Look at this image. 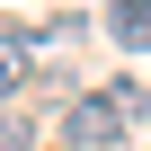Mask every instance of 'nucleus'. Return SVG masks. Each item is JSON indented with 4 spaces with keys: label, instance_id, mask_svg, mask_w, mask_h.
<instances>
[{
    "label": "nucleus",
    "instance_id": "obj_5",
    "mask_svg": "<svg viewBox=\"0 0 151 151\" xmlns=\"http://www.w3.org/2000/svg\"><path fill=\"white\" fill-rule=\"evenodd\" d=\"M0 151H27V124L18 116H0Z\"/></svg>",
    "mask_w": 151,
    "mask_h": 151
},
{
    "label": "nucleus",
    "instance_id": "obj_4",
    "mask_svg": "<svg viewBox=\"0 0 151 151\" xmlns=\"http://www.w3.org/2000/svg\"><path fill=\"white\" fill-rule=\"evenodd\" d=\"M107 98H116V107H124L133 124L151 116V80H142V71H124V80H107Z\"/></svg>",
    "mask_w": 151,
    "mask_h": 151
},
{
    "label": "nucleus",
    "instance_id": "obj_3",
    "mask_svg": "<svg viewBox=\"0 0 151 151\" xmlns=\"http://www.w3.org/2000/svg\"><path fill=\"white\" fill-rule=\"evenodd\" d=\"M27 80H36V45H27V36H9V27H0V107H9V98H18Z\"/></svg>",
    "mask_w": 151,
    "mask_h": 151
},
{
    "label": "nucleus",
    "instance_id": "obj_2",
    "mask_svg": "<svg viewBox=\"0 0 151 151\" xmlns=\"http://www.w3.org/2000/svg\"><path fill=\"white\" fill-rule=\"evenodd\" d=\"M107 36L124 53H151V0H107Z\"/></svg>",
    "mask_w": 151,
    "mask_h": 151
},
{
    "label": "nucleus",
    "instance_id": "obj_1",
    "mask_svg": "<svg viewBox=\"0 0 151 151\" xmlns=\"http://www.w3.org/2000/svg\"><path fill=\"white\" fill-rule=\"evenodd\" d=\"M124 133H133V116H124L107 89H80V98H62V142H71V151H116Z\"/></svg>",
    "mask_w": 151,
    "mask_h": 151
}]
</instances>
